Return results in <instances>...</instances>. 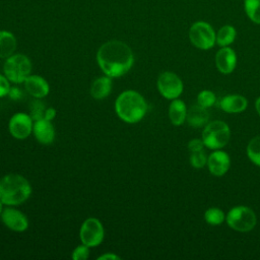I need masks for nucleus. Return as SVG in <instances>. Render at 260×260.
Wrapping results in <instances>:
<instances>
[{
    "instance_id": "1",
    "label": "nucleus",
    "mask_w": 260,
    "mask_h": 260,
    "mask_svg": "<svg viewBox=\"0 0 260 260\" xmlns=\"http://www.w3.org/2000/svg\"><path fill=\"white\" fill-rule=\"evenodd\" d=\"M101 70L109 77H120L127 73L134 63L131 48L124 42L113 40L103 44L96 53Z\"/></svg>"
},
{
    "instance_id": "2",
    "label": "nucleus",
    "mask_w": 260,
    "mask_h": 260,
    "mask_svg": "<svg viewBox=\"0 0 260 260\" xmlns=\"http://www.w3.org/2000/svg\"><path fill=\"white\" fill-rule=\"evenodd\" d=\"M115 112L122 121L135 124L144 118L147 103L139 92L132 89L125 90L115 101Z\"/></svg>"
},
{
    "instance_id": "3",
    "label": "nucleus",
    "mask_w": 260,
    "mask_h": 260,
    "mask_svg": "<svg viewBox=\"0 0 260 260\" xmlns=\"http://www.w3.org/2000/svg\"><path fill=\"white\" fill-rule=\"evenodd\" d=\"M31 194L29 182L19 174H7L0 179V201L7 206L25 202Z\"/></svg>"
},
{
    "instance_id": "4",
    "label": "nucleus",
    "mask_w": 260,
    "mask_h": 260,
    "mask_svg": "<svg viewBox=\"0 0 260 260\" xmlns=\"http://www.w3.org/2000/svg\"><path fill=\"white\" fill-rule=\"evenodd\" d=\"M231 130L229 125L220 120L208 122L202 131V140L209 149H221L230 140Z\"/></svg>"
},
{
    "instance_id": "5",
    "label": "nucleus",
    "mask_w": 260,
    "mask_h": 260,
    "mask_svg": "<svg viewBox=\"0 0 260 260\" xmlns=\"http://www.w3.org/2000/svg\"><path fill=\"white\" fill-rule=\"evenodd\" d=\"M31 69V62L24 54L11 55L6 58L3 65L4 75L12 83H22L30 75Z\"/></svg>"
},
{
    "instance_id": "6",
    "label": "nucleus",
    "mask_w": 260,
    "mask_h": 260,
    "mask_svg": "<svg viewBox=\"0 0 260 260\" xmlns=\"http://www.w3.org/2000/svg\"><path fill=\"white\" fill-rule=\"evenodd\" d=\"M225 221L232 230L240 233H247L255 228L257 217L250 207L238 205L230 209L225 215Z\"/></svg>"
},
{
    "instance_id": "7",
    "label": "nucleus",
    "mask_w": 260,
    "mask_h": 260,
    "mask_svg": "<svg viewBox=\"0 0 260 260\" xmlns=\"http://www.w3.org/2000/svg\"><path fill=\"white\" fill-rule=\"evenodd\" d=\"M188 36L191 44L199 50H209L216 44V31L209 22L204 20H197L192 23Z\"/></svg>"
},
{
    "instance_id": "8",
    "label": "nucleus",
    "mask_w": 260,
    "mask_h": 260,
    "mask_svg": "<svg viewBox=\"0 0 260 260\" xmlns=\"http://www.w3.org/2000/svg\"><path fill=\"white\" fill-rule=\"evenodd\" d=\"M105 236V231L103 223L96 217L86 218L79 230V238L82 244L91 247L99 246Z\"/></svg>"
},
{
    "instance_id": "9",
    "label": "nucleus",
    "mask_w": 260,
    "mask_h": 260,
    "mask_svg": "<svg viewBox=\"0 0 260 260\" xmlns=\"http://www.w3.org/2000/svg\"><path fill=\"white\" fill-rule=\"evenodd\" d=\"M156 86L159 93L167 100L178 99L183 92L182 79L172 71H165L158 75Z\"/></svg>"
},
{
    "instance_id": "10",
    "label": "nucleus",
    "mask_w": 260,
    "mask_h": 260,
    "mask_svg": "<svg viewBox=\"0 0 260 260\" xmlns=\"http://www.w3.org/2000/svg\"><path fill=\"white\" fill-rule=\"evenodd\" d=\"M32 118L26 113H15L9 120L8 130L15 139H25L32 132Z\"/></svg>"
},
{
    "instance_id": "11",
    "label": "nucleus",
    "mask_w": 260,
    "mask_h": 260,
    "mask_svg": "<svg viewBox=\"0 0 260 260\" xmlns=\"http://www.w3.org/2000/svg\"><path fill=\"white\" fill-rule=\"evenodd\" d=\"M0 217L2 222L13 232L21 233L28 228V219L25 214L13 207L4 208Z\"/></svg>"
},
{
    "instance_id": "12",
    "label": "nucleus",
    "mask_w": 260,
    "mask_h": 260,
    "mask_svg": "<svg viewBox=\"0 0 260 260\" xmlns=\"http://www.w3.org/2000/svg\"><path fill=\"white\" fill-rule=\"evenodd\" d=\"M207 167L211 175L216 177L223 176L230 169V155L220 149H216L207 156Z\"/></svg>"
},
{
    "instance_id": "13",
    "label": "nucleus",
    "mask_w": 260,
    "mask_h": 260,
    "mask_svg": "<svg viewBox=\"0 0 260 260\" xmlns=\"http://www.w3.org/2000/svg\"><path fill=\"white\" fill-rule=\"evenodd\" d=\"M215 66L222 74L232 73L237 66V54L230 47H220L215 54Z\"/></svg>"
},
{
    "instance_id": "14",
    "label": "nucleus",
    "mask_w": 260,
    "mask_h": 260,
    "mask_svg": "<svg viewBox=\"0 0 260 260\" xmlns=\"http://www.w3.org/2000/svg\"><path fill=\"white\" fill-rule=\"evenodd\" d=\"M32 133L36 139L42 144H50L55 138V128L51 120L46 118L37 119L32 125Z\"/></svg>"
},
{
    "instance_id": "15",
    "label": "nucleus",
    "mask_w": 260,
    "mask_h": 260,
    "mask_svg": "<svg viewBox=\"0 0 260 260\" xmlns=\"http://www.w3.org/2000/svg\"><path fill=\"white\" fill-rule=\"evenodd\" d=\"M218 107L225 113L237 114L242 113L248 107V101L241 94H226L222 96L218 102Z\"/></svg>"
},
{
    "instance_id": "16",
    "label": "nucleus",
    "mask_w": 260,
    "mask_h": 260,
    "mask_svg": "<svg viewBox=\"0 0 260 260\" xmlns=\"http://www.w3.org/2000/svg\"><path fill=\"white\" fill-rule=\"evenodd\" d=\"M25 90L34 98L41 99L48 95L50 91L49 83L40 75H28L23 81Z\"/></svg>"
},
{
    "instance_id": "17",
    "label": "nucleus",
    "mask_w": 260,
    "mask_h": 260,
    "mask_svg": "<svg viewBox=\"0 0 260 260\" xmlns=\"http://www.w3.org/2000/svg\"><path fill=\"white\" fill-rule=\"evenodd\" d=\"M187 123L194 128H199L205 126L209 120V114L207 109L197 105L190 107L187 110Z\"/></svg>"
},
{
    "instance_id": "18",
    "label": "nucleus",
    "mask_w": 260,
    "mask_h": 260,
    "mask_svg": "<svg viewBox=\"0 0 260 260\" xmlns=\"http://www.w3.org/2000/svg\"><path fill=\"white\" fill-rule=\"evenodd\" d=\"M169 119L175 126H181L186 121L187 107L182 100H172L169 106Z\"/></svg>"
},
{
    "instance_id": "19",
    "label": "nucleus",
    "mask_w": 260,
    "mask_h": 260,
    "mask_svg": "<svg viewBox=\"0 0 260 260\" xmlns=\"http://www.w3.org/2000/svg\"><path fill=\"white\" fill-rule=\"evenodd\" d=\"M112 90V80L109 76H101L94 79L90 85V95L95 100L106 99Z\"/></svg>"
},
{
    "instance_id": "20",
    "label": "nucleus",
    "mask_w": 260,
    "mask_h": 260,
    "mask_svg": "<svg viewBox=\"0 0 260 260\" xmlns=\"http://www.w3.org/2000/svg\"><path fill=\"white\" fill-rule=\"evenodd\" d=\"M16 45V39L12 32L0 30V59H6L13 55Z\"/></svg>"
},
{
    "instance_id": "21",
    "label": "nucleus",
    "mask_w": 260,
    "mask_h": 260,
    "mask_svg": "<svg viewBox=\"0 0 260 260\" xmlns=\"http://www.w3.org/2000/svg\"><path fill=\"white\" fill-rule=\"evenodd\" d=\"M237 38V30L232 24L222 25L215 36V43L219 47H228L232 45Z\"/></svg>"
},
{
    "instance_id": "22",
    "label": "nucleus",
    "mask_w": 260,
    "mask_h": 260,
    "mask_svg": "<svg viewBox=\"0 0 260 260\" xmlns=\"http://www.w3.org/2000/svg\"><path fill=\"white\" fill-rule=\"evenodd\" d=\"M247 17L255 24H260V0H244Z\"/></svg>"
},
{
    "instance_id": "23",
    "label": "nucleus",
    "mask_w": 260,
    "mask_h": 260,
    "mask_svg": "<svg viewBox=\"0 0 260 260\" xmlns=\"http://www.w3.org/2000/svg\"><path fill=\"white\" fill-rule=\"evenodd\" d=\"M246 151L249 159L257 167H260V135L255 136L249 141Z\"/></svg>"
},
{
    "instance_id": "24",
    "label": "nucleus",
    "mask_w": 260,
    "mask_h": 260,
    "mask_svg": "<svg viewBox=\"0 0 260 260\" xmlns=\"http://www.w3.org/2000/svg\"><path fill=\"white\" fill-rule=\"evenodd\" d=\"M204 220L210 225H218L225 220V214L220 208L210 207L204 212Z\"/></svg>"
},
{
    "instance_id": "25",
    "label": "nucleus",
    "mask_w": 260,
    "mask_h": 260,
    "mask_svg": "<svg viewBox=\"0 0 260 260\" xmlns=\"http://www.w3.org/2000/svg\"><path fill=\"white\" fill-rule=\"evenodd\" d=\"M216 102V96L213 91L208 89L201 90L197 95V104L205 109L212 107Z\"/></svg>"
},
{
    "instance_id": "26",
    "label": "nucleus",
    "mask_w": 260,
    "mask_h": 260,
    "mask_svg": "<svg viewBox=\"0 0 260 260\" xmlns=\"http://www.w3.org/2000/svg\"><path fill=\"white\" fill-rule=\"evenodd\" d=\"M190 164L195 169H201L207 164V156L204 150L191 152L190 154Z\"/></svg>"
},
{
    "instance_id": "27",
    "label": "nucleus",
    "mask_w": 260,
    "mask_h": 260,
    "mask_svg": "<svg viewBox=\"0 0 260 260\" xmlns=\"http://www.w3.org/2000/svg\"><path fill=\"white\" fill-rule=\"evenodd\" d=\"M89 257V247L82 244L77 246L72 252L73 260H86Z\"/></svg>"
},
{
    "instance_id": "28",
    "label": "nucleus",
    "mask_w": 260,
    "mask_h": 260,
    "mask_svg": "<svg viewBox=\"0 0 260 260\" xmlns=\"http://www.w3.org/2000/svg\"><path fill=\"white\" fill-rule=\"evenodd\" d=\"M204 143H203V140L202 139H191L189 142H188V150L191 152H195V151H200V150H203V147H204Z\"/></svg>"
},
{
    "instance_id": "29",
    "label": "nucleus",
    "mask_w": 260,
    "mask_h": 260,
    "mask_svg": "<svg viewBox=\"0 0 260 260\" xmlns=\"http://www.w3.org/2000/svg\"><path fill=\"white\" fill-rule=\"evenodd\" d=\"M10 81L7 79L5 75L0 74V98L7 95L10 91Z\"/></svg>"
},
{
    "instance_id": "30",
    "label": "nucleus",
    "mask_w": 260,
    "mask_h": 260,
    "mask_svg": "<svg viewBox=\"0 0 260 260\" xmlns=\"http://www.w3.org/2000/svg\"><path fill=\"white\" fill-rule=\"evenodd\" d=\"M119 259H121V257L114 253H105L100 257H98V260H119Z\"/></svg>"
},
{
    "instance_id": "31",
    "label": "nucleus",
    "mask_w": 260,
    "mask_h": 260,
    "mask_svg": "<svg viewBox=\"0 0 260 260\" xmlns=\"http://www.w3.org/2000/svg\"><path fill=\"white\" fill-rule=\"evenodd\" d=\"M54 116H55V110H54V109L50 108V109L45 110V116H44V118H46V119H48V120H52V119L54 118Z\"/></svg>"
},
{
    "instance_id": "32",
    "label": "nucleus",
    "mask_w": 260,
    "mask_h": 260,
    "mask_svg": "<svg viewBox=\"0 0 260 260\" xmlns=\"http://www.w3.org/2000/svg\"><path fill=\"white\" fill-rule=\"evenodd\" d=\"M255 109H256V112L258 113V115L260 116V96L255 102Z\"/></svg>"
},
{
    "instance_id": "33",
    "label": "nucleus",
    "mask_w": 260,
    "mask_h": 260,
    "mask_svg": "<svg viewBox=\"0 0 260 260\" xmlns=\"http://www.w3.org/2000/svg\"><path fill=\"white\" fill-rule=\"evenodd\" d=\"M3 203L0 201V216H1V213H2V211H3Z\"/></svg>"
}]
</instances>
